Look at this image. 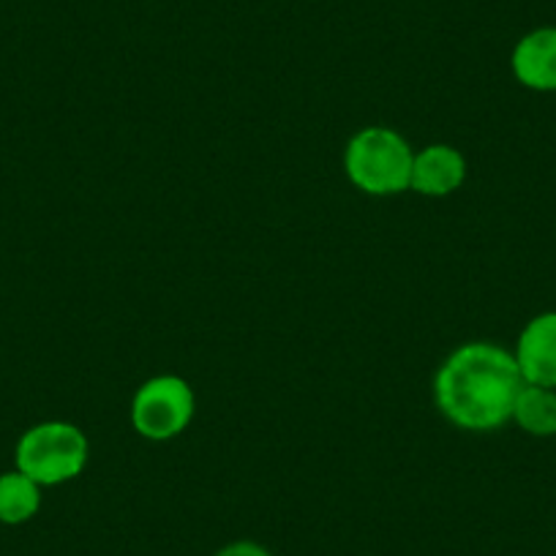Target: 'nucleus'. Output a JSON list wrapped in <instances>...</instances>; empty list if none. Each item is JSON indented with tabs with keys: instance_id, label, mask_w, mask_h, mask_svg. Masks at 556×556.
I'll list each match as a JSON object with an SVG mask.
<instances>
[{
	"instance_id": "obj_1",
	"label": "nucleus",
	"mask_w": 556,
	"mask_h": 556,
	"mask_svg": "<svg viewBox=\"0 0 556 556\" xmlns=\"http://www.w3.org/2000/svg\"><path fill=\"white\" fill-rule=\"evenodd\" d=\"M523 377L513 350L494 341H467L442 361L434 377V401L447 424L491 434L513 420Z\"/></svg>"
},
{
	"instance_id": "obj_2",
	"label": "nucleus",
	"mask_w": 556,
	"mask_h": 556,
	"mask_svg": "<svg viewBox=\"0 0 556 556\" xmlns=\"http://www.w3.org/2000/svg\"><path fill=\"white\" fill-rule=\"evenodd\" d=\"M415 151L395 128L366 126L346 142L344 173L368 197H395L409 191Z\"/></svg>"
},
{
	"instance_id": "obj_3",
	"label": "nucleus",
	"mask_w": 556,
	"mask_h": 556,
	"mask_svg": "<svg viewBox=\"0 0 556 556\" xmlns=\"http://www.w3.org/2000/svg\"><path fill=\"white\" fill-rule=\"evenodd\" d=\"M90 458V442L79 426L66 420H45L20 437L14 447V469L50 489L77 480Z\"/></svg>"
},
{
	"instance_id": "obj_4",
	"label": "nucleus",
	"mask_w": 556,
	"mask_h": 556,
	"mask_svg": "<svg viewBox=\"0 0 556 556\" xmlns=\"http://www.w3.org/2000/svg\"><path fill=\"white\" fill-rule=\"evenodd\" d=\"M194 415V388L178 374H159L146 379L131 399V426L142 440H175L189 429Z\"/></svg>"
},
{
	"instance_id": "obj_5",
	"label": "nucleus",
	"mask_w": 556,
	"mask_h": 556,
	"mask_svg": "<svg viewBox=\"0 0 556 556\" xmlns=\"http://www.w3.org/2000/svg\"><path fill=\"white\" fill-rule=\"evenodd\" d=\"M513 357L523 382L556 390V312H543L523 325Z\"/></svg>"
},
{
	"instance_id": "obj_6",
	"label": "nucleus",
	"mask_w": 556,
	"mask_h": 556,
	"mask_svg": "<svg viewBox=\"0 0 556 556\" xmlns=\"http://www.w3.org/2000/svg\"><path fill=\"white\" fill-rule=\"evenodd\" d=\"M464 180H467V159L458 148L434 142V146H426L424 151H415L409 191L442 200V197L456 194Z\"/></svg>"
},
{
	"instance_id": "obj_7",
	"label": "nucleus",
	"mask_w": 556,
	"mask_h": 556,
	"mask_svg": "<svg viewBox=\"0 0 556 556\" xmlns=\"http://www.w3.org/2000/svg\"><path fill=\"white\" fill-rule=\"evenodd\" d=\"M510 72L518 85L534 93H556V25L529 30L516 41Z\"/></svg>"
},
{
	"instance_id": "obj_8",
	"label": "nucleus",
	"mask_w": 556,
	"mask_h": 556,
	"mask_svg": "<svg viewBox=\"0 0 556 556\" xmlns=\"http://www.w3.org/2000/svg\"><path fill=\"white\" fill-rule=\"evenodd\" d=\"M510 424L538 440L556 437V390L523 382L516 406H513Z\"/></svg>"
},
{
	"instance_id": "obj_9",
	"label": "nucleus",
	"mask_w": 556,
	"mask_h": 556,
	"mask_svg": "<svg viewBox=\"0 0 556 556\" xmlns=\"http://www.w3.org/2000/svg\"><path fill=\"white\" fill-rule=\"evenodd\" d=\"M41 507V485L28 475L12 469L0 475V523H28Z\"/></svg>"
},
{
	"instance_id": "obj_10",
	"label": "nucleus",
	"mask_w": 556,
	"mask_h": 556,
	"mask_svg": "<svg viewBox=\"0 0 556 556\" xmlns=\"http://www.w3.org/2000/svg\"><path fill=\"white\" fill-rule=\"evenodd\" d=\"M216 556H273V551L256 543V540H235V543H227L224 548H218Z\"/></svg>"
}]
</instances>
